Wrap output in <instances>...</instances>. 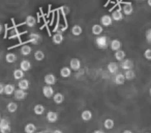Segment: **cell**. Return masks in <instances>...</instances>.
<instances>
[{"mask_svg":"<svg viewBox=\"0 0 151 133\" xmlns=\"http://www.w3.org/2000/svg\"><path fill=\"white\" fill-rule=\"evenodd\" d=\"M95 44H96L97 48L101 50H106L109 47V41L106 36H97L95 39Z\"/></svg>","mask_w":151,"mask_h":133,"instance_id":"obj_1","label":"cell"},{"mask_svg":"<svg viewBox=\"0 0 151 133\" xmlns=\"http://www.w3.org/2000/svg\"><path fill=\"white\" fill-rule=\"evenodd\" d=\"M12 130L11 124L6 118H1L0 120V133H9Z\"/></svg>","mask_w":151,"mask_h":133,"instance_id":"obj_2","label":"cell"},{"mask_svg":"<svg viewBox=\"0 0 151 133\" xmlns=\"http://www.w3.org/2000/svg\"><path fill=\"white\" fill-rule=\"evenodd\" d=\"M54 89L52 87V85H45L42 87V95L45 96L46 98H53L54 96Z\"/></svg>","mask_w":151,"mask_h":133,"instance_id":"obj_3","label":"cell"},{"mask_svg":"<svg viewBox=\"0 0 151 133\" xmlns=\"http://www.w3.org/2000/svg\"><path fill=\"white\" fill-rule=\"evenodd\" d=\"M112 23H113V19H112L111 16L104 15L101 18V25L104 26V27H109V26L112 25Z\"/></svg>","mask_w":151,"mask_h":133,"instance_id":"obj_4","label":"cell"},{"mask_svg":"<svg viewBox=\"0 0 151 133\" xmlns=\"http://www.w3.org/2000/svg\"><path fill=\"white\" fill-rule=\"evenodd\" d=\"M14 96H15V99L18 100V101H23V100L26 99V97H27V93H26L25 91H23V89H18L15 91Z\"/></svg>","mask_w":151,"mask_h":133,"instance_id":"obj_5","label":"cell"},{"mask_svg":"<svg viewBox=\"0 0 151 133\" xmlns=\"http://www.w3.org/2000/svg\"><path fill=\"white\" fill-rule=\"evenodd\" d=\"M44 81H45V83L48 85H54L57 81V78L53 73H49V74H47L46 76H45Z\"/></svg>","mask_w":151,"mask_h":133,"instance_id":"obj_6","label":"cell"},{"mask_svg":"<svg viewBox=\"0 0 151 133\" xmlns=\"http://www.w3.org/2000/svg\"><path fill=\"white\" fill-rule=\"evenodd\" d=\"M134 61L130 60V59H125L124 58L123 60L121 61V65H120V67H121V69H123V70H132V69H134Z\"/></svg>","mask_w":151,"mask_h":133,"instance_id":"obj_7","label":"cell"},{"mask_svg":"<svg viewBox=\"0 0 151 133\" xmlns=\"http://www.w3.org/2000/svg\"><path fill=\"white\" fill-rule=\"evenodd\" d=\"M69 67H70L71 70L73 71H79L81 69V60L78 58H73L70 59V63H69Z\"/></svg>","mask_w":151,"mask_h":133,"instance_id":"obj_8","label":"cell"},{"mask_svg":"<svg viewBox=\"0 0 151 133\" xmlns=\"http://www.w3.org/2000/svg\"><path fill=\"white\" fill-rule=\"evenodd\" d=\"M46 118L49 123H56L59 118V114L55 111H49L48 113H47Z\"/></svg>","mask_w":151,"mask_h":133,"instance_id":"obj_9","label":"cell"},{"mask_svg":"<svg viewBox=\"0 0 151 133\" xmlns=\"http://www.w3.org/2000/svg\"><path fill=\"white\" fill-rule=\"evenodd\" d=\"M31 63H30L29 60H27V59H24V60H22L21 63H20V69L21 70H23L24 72H28V71L31 70Z\"/></svg>","mask_w":151,"mask_h":133,"instance_id":"obj_10","label":"cell"},{"mask_svg":"<svg viewBox=\"0 0 151 133\" xmlns=\"http://www.w3.org/2000/svg\"><path fill=\"white\" fill-rule=\"evenodd\" d=\"M112 19H113V21H121V20H123V13L121 12V9H117V11H114L113 13H112L111 15Z\"/></svg>","mask_w":151,"mask_h":133,"instance_id":"obj_11","label":"cell"},{"mask_svg":"<svg viewBox=\"0 0 151 133\" xmlns=\"http://www.w3.org/2000/svg\"><path fill=\"white\" fill-rule=\"evenodd\" d=\"M18 86H19V89H23V91H27L30 86L29 80H27V79H25V78L21 79V80H19V82H18Z\"/></svg>","mask_w":151,"mask_h":133,"instance_id":"obj_12","label":"cell"},{"mask_svg":"<svg viewBox=\"0 0 151 133\" xmlns=\"http://www.w3.org/2000/svg\"><path fill=\"white\" fill-rule=\"evenodd\" d=\"M122 11H123V15L130 16L132 13H134V7H132V3H125V4L123 5Z\"/></svg>","mask_w":151,"mask_h":133,"instance_id":"obj_13","label":"cell"},{"mask_svg":"<svg viewBox=\"0 0 151 133\" xmlns=\"http://www.w3.org/2000/svg\"><path fill=\"white\" fill-rule=\"evenodd\" d=\"M63 40H64V38H63L62 33H60V32H57V33H55L54 36H53V38H52V42L54 43L55 45L62 44Z\"/></svg>","mask_w":151,"mask_h":133,"instance_id":"obj_14","label":"cell"},{"mask_svg":"<svg viewBox=\"0 0 151 133\" xmlns=\"http://www.w3.org/2000/svg\"><path fill=\"white\" fill-rule=\"evenodd\" d=\"M60 76L62 78H69L71 76V69L68 67H63L60 70Z\"/></svg>","mask_w":151,"mask_h":133,"instance_id":"obj_15","label":"cell"},{"mask_svg":"<svg viewBox=\"0 0 151 133\" xmlns=\"http://www.w3.org/2000/svg\"><path fill=\"white\" fill-rule=\"evenodd\" d=\"M81 118H82V120L84 121V122H89V121H91V118H92V112L89 109L84 110V111H82V113H81Z\"/></svg>","mask_w":151,"mask_h":133,"instance_id":"obj_16","label":"cell"},{"mask_svg":"<svg viewBox=\"0 0 151 133\" xmlns=\"http://www.w3.org/2000/svg\"><path fill=\"white\" fill-rule=\"evenodd\" d=\"M25 24L28 26V27H34L36 24V19L35 17H33V16L29 15L26 17V20H25Z\"/></svg>","mask_w":151,"mask_h":133,"instance_id":"obj_17","label":"cell"},{"mask_svg":"<svg viewBox=\"0 0 151 133\" xmlns=\"http://www.w3.org/2000/svg\"><path fill=\"white\" fill-rule=\"evenodd\" d=\"M91 30H92V33L94 34V36H101L104 31V28L101 24H94V25L92 26V29Z\"/></svg>","mask_w":151,"mask_h":133,"instance_id":"obj_18","label":"cell"},{"mask_svg":"<svg viewBox=\"0 0 151 133\" xmlns=\"http://www.w3.org/2000/svg\"><path fill=\"white\" fill-rule=\"evenodd\" d=\"M107 67H108V71H109L111 74H115V73H117L118 67H119V65L116 63H114V61H111V63H108Z\"/></svg>","mask_w":151,"mask_h":133,"instance_id":"obj_19","label":"cell"},{"mask_svg":"<svg viewBox=\"0 0 151 133\" xmlns=\"http://www.w3.org/2000/svg\"><path fill=\"white\" fill-rule=\"evenodd\" d=\"M121 42H120L119 40H117V39H115V40H113L111 42V44H110V47H111V49L113 51H117L119 50V49H121Z\"/></svg>","mask_w":151,"mask_h":133,"instance_id":"obj_20","label":"cell"},{"mask_svg":"<svg viewBox=\"0 0 151 133\" xmlns=\"http://www.w3.org/2000/svg\"><path fill=\"white\" fill-rule=\"evenodd\" d=\"M53 101L56 104H62L63 101H64V96H63V94H61V93L54 94V96H53Z\"/></svg>","mask_w":151,"mask_h":133,"instance_id":"obj_21","label":"cell"},{"mask_svg":"<svg viewBox=\"0 0 151 133\" xmlns=\"http://www.w3.org/2000/svg\"><path fill=\"white\" fill-rule=\"evenodd\" d=\"M17 59H18L17 55H16L15 53H13V52H9V53H7V54L5 55V60H6V63H16V61H17Z\"/></svg>","mask_w":151,"mask_h":133,"instance_id":"obj_22","label":"cell"},{"mask_svg":"<svg viewBox=\"0 0 151 133\" xmlns=\"http://www.w3.org/2000/svg\"><path fill=\"white\" fill-rule=\"evenodd\" d=\"M45 110H46V108H45V106L42 105V104H36L33 108V111L36 116H42V114L45 112Z\"/></svg>","mask_w":151,"mask_h":133,"instance_id":"obj_23","label":"cell"},{"mask_svg":"<svg viewBox=\"0 0 151 133\" xmlns=\"http://www.w3.org/2000/svg\"><path fill=\"white\" fill-rule=\"evenodd\" d=\"M15 91H16V89H15V86H14L13 84H5L4 85V94L6 96L14 95Z\"/></svg>","mask_w":151,"mask_h":133,"instance_id":"obj_24","label":"cell"},{"mask_svg":"<svg viewBox=\"0 0 151 133\" xmlns=\"http://www.w3.org/2000/svg\"><path fill=\"white\" fill-rule=\"evenodd\" d=\"M24 131H25V133H35L36 126L34 124H32V123H28V124H26Z\"/></svg>","mask_w":151,"mask_h":133,"instance_id":"obj_25","label":"cell"},{"mask_svg":"<svg viewBox=\"0 0 151 133\" xmlns=\"http://www.w3.org/2000/svg\"><path fill=\"white\" fill-rule=\"evenodd\" d=\"M40 34H37V33H31L30 34V36H29V42L30 43H32V44H34V45H37L38 43L40 42Z\"/></svg>","mask_w":151,"mask_h":133,"instance_id":"obj_26","label":"cell"},{"mask_svg":"<svg viewBox=\"0 0 151 133\" xmlns=\"http://www.w3.org/2000/svg\"><path fill=\"white\" fill-rule=\"evenodd\" d=\"M114 56H115V58L117 59L118 61H122L124 58H125V56H126V53L124 52L123 50H117V51H115V54H114Z\"/></svg>","mask_w":151,"mask_h":133,"instance_id":"obj_27","label":"cell"},{"mask_svg":"<svg viewBox=\"0 0 151 133\" xmlns=\"http://www.w3.org/2000/svg\"><path fill=\"white\" fill-rule=\"evenodd\" d=\"M24 71L21 70V69H16L15 71H14V78L16 79V80H21V79L24 78Z\"/></svg>","mask_w":151,"mask_h":133,"instance_id":"obj_28","label":"cell"},{"mask_svg":"<svg viewBox=\"0 0 151 133\" xmlns=\"http://www.w3.org/2000/svg\"><path fill=\"white\" fill-rule=\"evenodd\" d=\"M125 81V76L124 74H121V73H118L115 76V83L118 85H122Z\"/></svg>","mask_w":151,"mask_h":133,"instance_id":"obj_29","label":"cell"},{"mask_svg":"<svg viewBox=\"0 0 151 133\" xmlns=\"http://www.w3.org/2000/svg\"><path fill=\"white\" fill-rule=\"evenodd\" d=\"M83 32V28L81 27L80 25H75L73 28H71V33L73 34L75 36H81Z\"/></svg>","mask_w":151,"mask_h":133,"instance_id":"obj_30","label":"cell"},{"mask_svg":"<svg viewBox=\"0 0 151 133\" xmlns=\"http://www.w3.org/2000/svg\"><path fill=\"white\" fill-rule=\"evenodd\" d=\"M114 126H115V122H114L112 118H107V120L104 122V127H105L106 129H108V130L113 129Z\"/></svg>","mask_w":151,"mask_h":133,"instance_id":"obj_31","label":"cell"},{"mask_svg":"<svg viewBox=\"0 0 151 133\" xmlns=\"http://www.w3.org/2000/svg\"><path fill=\"white\" fill-rule=\"evenodd\" d=\"M6 108H7V110H9V112L14 113V112H16L18 110V104L16 103V102H9V103L7 104Z\"/></svg>","mask_w":151,"mask_h":133,"instance_id":"obj_32","label":"cell"},{"mask_svg":"<svg viewBox=\"0 0 151 133\" xmlns=\"http://www.w3.org/2000/svg\"><path fill=\"white\" fill-rule=\"evenodd\" d=\"M124 76H125L126 80H132V79L136 78V73H134V71L132 69V70H126Z\"/></svg>","mask_w":151,"mask_h":133,"instance_id":"obj_33","label":"cell"},{"mask_svg":"<svg viewBox=\"0 0 151 133\" xmlns=\"http://www.w3.org/2000/svg\"><path fill=\"white\" fill-rule=\"evenodd\" d=\"M31 51H32L31 47L28 46V45H24L21 48V54L24 55V56H27V55H29L31 53Z\"/></svg>","mask_w":151,"mask_h":133,"instance_id":"obj_34","label":"cell"},{"mask_svg":"<svg viewBox=\"0 0 151 133\" xmlns=\"http://www.w3.org/2000/svg\"><path fill=\"white\" fill-rule=\"evenodd\" d=\"M34 58L37 61H42L45 59V53L42 50H37L34 52Z\"/></svg>","mask_w":151,"mask_h":133,"instance_id":"obj_35","label":"cell"},{"mask_svg":"<svg viewBox=\"0 0 151 133\" xmlns=\"http://www.w3.org/2000/svg\"><path fill=\"white\" fill-rule=\"evenodd\" d=\"M144 56L147 60H151V49H146V50H145Z\"/></svg>","mask_w":151,"mask_h":133,"instance_id":"obj_36","label":"cell"},{"mask_svg":"<svg viewBox=\"0 0 151 133\" xmlns=\"http://www.w3.org/2000/svg\"><path fill=\"white\" fill-rule=\"evenodd\" d=\"M146 40H147V42L151 44V28L147 30V32H146Z\"/></svg>","mask_w":151,"mask_h":133,"instance_id":"obj_37","label":"cell"},{"mask_svg":"<svg viewBox=\"0 0 151 133\" xmlns=\"http://www.w3.org/2000/svg\"><path fill=\"white\" fill-rule=\"evenodd\" d=\"M4 94V84L3 83H0V95Z\"/></svg>","mask_w":151,"mask_h":133,"instance_id":"obj_38","label":"cell"},{"mask_svg":"<svg viewBox=\"0 0 151 133\" xmlns=\"http://www.w3.org/2000/svg\"><path fill=\"white\" fill-rule=\"evenodd\" d=\"M93 133H105V131H103V130H94V131H93Z\"/></svg>","mask_w":151,"mask_h":133,"instance_id":"obj_39","label":"cell"},{"mask_svg":"<svg viewBox=\"0 0 151 133\" xmlns=\"http://www.w3.org/2000/svg\"><path fill=\"white\" fill-rule=\"evenodd\" d=\"M52 133H63V132H62L61 130H58V129H57V130H54V131H53Z\"/></svg>","mask_w":151,"mask_h":133,"instance_id":"obj_40","label":"cell"},{"mask_svg":"<svg viewBox=\"0 0 151 133\" xmlns=\"http://www.w3.org/2000/svg\"><path fill=\"white\" fill-rule=\"evenodd\" d=\"M35 133H51V132L48 130H45V131H40V132H35Z\"/></svg>","mask_w":151,"mask_h":133,"instance_id":"obj_41","label":"cell"},{"mask_svg":"<svg viewBox=\"0 0 151 133\" xmlns=\"http://www.w3.org/2000/svg\"><path fill=\"white\" fill-rule=\"evenodd\" d=\"M122 133H134V132H132V130H124Z\"/></svg>","mask_w":151,"mask_h":133,"instance_id":"obj_42","label":"cell"},{"mask_svg":"<svg viewBox=\"0 0 151 133\" xmlns=\"http://www.w3.org/2000/svg\"><path fill=\"white\" fill-rule=\"evenodd\" d=\"M147 3H148V5L151 7V0H147Z\"/></svg>","mask_w":151,"mask_h":133,"instance_id":"obj_43","label":"cell"},{"mask_svg":"<svg viewBox=\"0 0 151 133\" xmlns=\"http://www.w3.org/2000/svg\"><path fill=\"white\" fill-rule=\"evenodd\" d=\"M1 32H2V25L0 24V33H1Z\"/></svg>","mask_w":151,"mask_h":133,"instance_id":"obj_44","label":"cell"},{"mask_svg":"<svg viewBox=\"0 0 151 133\" xmlns=\"http://www.w3.org/2000/svg\"><path fill=\"white\" fill-rule=\"evenodd\" d=\"M149 94H150V96H151V87H150V89H149Z\"/></svg>","mask_w":151,"mask_h":133,"instance_id":"obj_45","label":"cell"},{"mask_svg":"<svg viewBox=\"0 0 151 133\" xmlns=\"http://www.w3.org/2000/svg\"><path fill=\"white\" fill-rule=\"evenodd\" d=\"M0 120H1V116H0Z\"/></svg>","mask_w":151,"mask_h":133,"instance_id":"obj_46","label":"cell"},{"mask_svg":"<svg viewBox=\"0 0 151 133\" xmlns=\"http://www.w3.org/2000/svg\"><path fill=\"white\" fill-rule=\"evenodd\" d=\"M146 133H149V132H146Z\"/></svg>","mask_w":151,"mask_h":133,"instance_id":"obj_47","label":"cell"}]
</instances>
